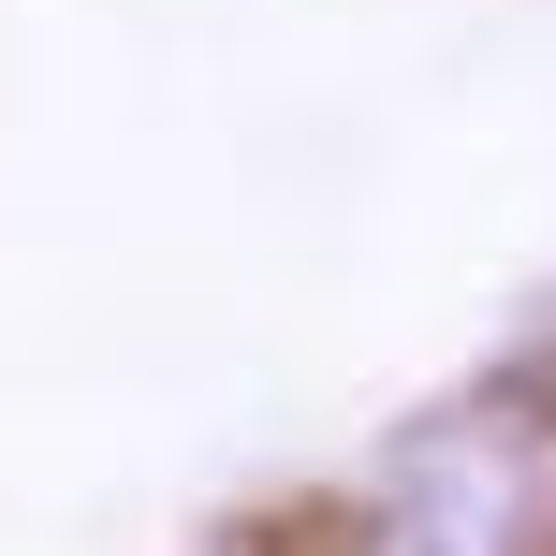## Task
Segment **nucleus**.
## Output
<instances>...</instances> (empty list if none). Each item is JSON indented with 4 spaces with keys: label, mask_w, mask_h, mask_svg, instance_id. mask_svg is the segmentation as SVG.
Listing matches in <instances>:
<instances>
[{
    "label": "nucleus",
    "mask_w": 556,
    "mask_h": 556,
    "mask_svg": "<svg viewBox=\"0 0 556 556\" xmlns=\"http://www.w3.org/2000/svg\"><path fill=\"white\" fill-rule=\"evenodd\" d=\"M542 528H556V440L483 395V410L425 425V440L395 454L366 556H542Z\"/></svg>",
    "instance_id": "obj_1"
}]
</instances>
